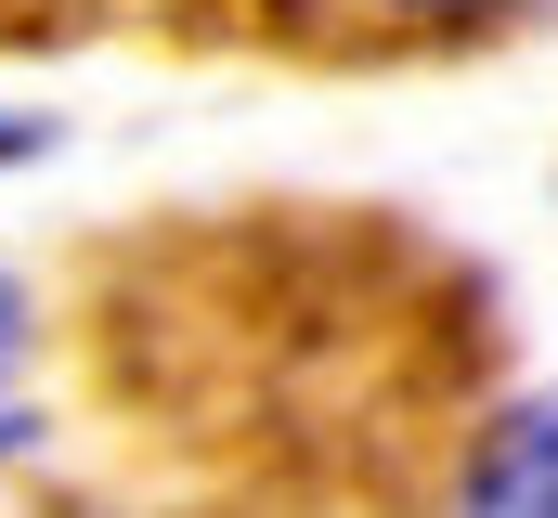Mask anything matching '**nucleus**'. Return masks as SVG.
<instances>
[{
    "instance_id": "1",
    "label": "nucleus",
    "mask_w": 558,
    "mask_h": 518,
    "mask_svg": "<svg viewBox=\"0 0 558 518\" xmlns=\"http://www.w3.org/2000/svg\"><path fill=\"white\" fill-rule=\"evenodd\" d=\"M468 518H558V402L507 415V441H494L481 480H468Z\"/></svg>"
},
{
    "instance_id": "2",
    "label": "nucleus",
    "mask_w": 558,
    "mask_h": 518,
    "mask_svg": "<svg viewBox=\"0 0 558 518\" xmlns=\"http://www.w3.org/2000/svg\"><path fill=\"white\" fill-rule=\"evenodd\" d=\"M351 13H390V26H494L520 0H351Z\"/></svg>"
},
{
    "instance_id": "3",
    "label": "nucleus",
    "mask_w": 558,
    "mask_h": 518,
    "mask_svg": "<svg viewBox=\"0 0 558 518\" xmlns=\"http://www.w3.org/2000/svg\"><path fill=\"white\" fill-rule=\"evenodd\" d=\"M13 350H26V298L0 285V454L26 441V402H13Z\"/></svg>"
},
{
    "instance_id": "4",
    "label": "nucleus",
    "mask_w": 558,
    "mask_h": 518,
    "mask_svg": "<svg viewBox=\"0 0 558 518\" xmlns=\"http://www.w3.org/2000/svg\"><path fill=\"white\" fill-rule=\"evenodd\" d=\"M13 156H39V118H0V169H13Z\"/></svg>"
}]
</instances>
